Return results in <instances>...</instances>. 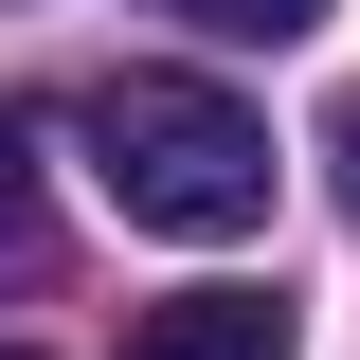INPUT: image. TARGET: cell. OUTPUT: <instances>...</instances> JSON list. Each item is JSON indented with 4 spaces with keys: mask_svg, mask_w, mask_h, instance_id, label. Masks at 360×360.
<instances>
[{
    "mask_svg": "<svg viewBox=\"0 0 360 360\" xmlns=\"http://www.w3.org/2000/svg\"><path fill=\"white\" fill-rule=\"evenodd\" d=\"M72 144H90V198L127 234H252L270 217V108H234L217 72H108L72 108Z\"/></svg>",
    "mask_w": 360,
    "mask_h": 360,
    "instance_id": "cell-1",
    "label": "cell"
},
{
    "mask_svg": "<svg viewBox=\"0 0 360 360\" xmlns=\"http://www.w3.org/2000/svg\"><path fill=\"white\" fill-rule=\"evenodd\" d=\"M127 360H288V307L270 288H180V307L127 324Z\"/></svg>",
    "mask_w": 360,
    "mask_h": 360,
    "instance_id": "cell-2",
    "label": "cell"
},
{
    "mask_svg": "<svg viewBox=\"0 0 360 360\" xmlns=\"http://www.w3.org/2000/svg\"><path fill=\"white\" fill-rule=\"evenodd\" d=\"M162 18H198V37H252V54H288V37L324 18V0H162Z\"/></svg>",
    "mask_w": 360,
    "mask_h": 360,
    "instance_id": "cell-3",
    "label": "cell"
},
{
    "mask_svg": "<svg viewBox=\"0 0 360 360\" xmlns=\"http://www.w3.org/2000/svg\"><path fill=\"white\" fill-rule=\"evenodd\" d=\"M0 360H37V342H0Z\"/></svg>",
    "mask_w": 360,
    "mask_h": 360,
    "instance_id": "cell-4",
    "label": "cell"
},
{
    "mask_svg": "<svg viewBox=\"0 0 360 360\" xmlns=\"http://www.w3.org/2000/svg\"><path fill=\"white\" fill-rule=\"evenodd\" d=\"M342 144H360V127H342Z\"/></svg>",
    "mask_w": 360,
    "mask_h": 360,
    "instance_id": "cell-5",
    "label": "cell"
}]
</instances>
